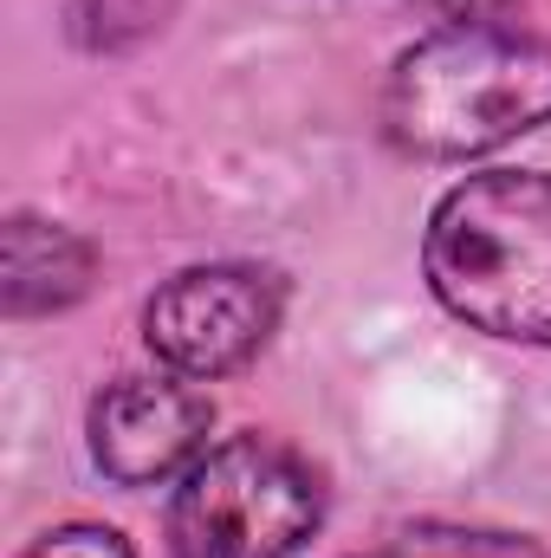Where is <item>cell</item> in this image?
I'll use <instances>...</instances> for the list:
<instances>
[{
    "mask_svg": "<svg viewBox=\"0 0 551 558\" xmlns=\"http://www.w3.org/2000/svg\"><path fill=\"white\" fill-rule=\"evenodd\" d=\"M551 124V39L526 26H434L390 65L383 131L409 156L461 162Z\"/></svg>",
    "mask_w": 551,
    "mask_h": 558,
    "instance_id": "cell-1",
    "label": "cell"
},
{
    "mask_svg": "<svg viewBox=\"0 0 551 558\" xmlns=\"http://www.w3.org/2000/svg\"><path fill=\"white\" fill-rule=\"evenodd\" d=\"M325 520L318 468L273 435L208 448L169 500L175 558H292Z\"/></svg>",
    "mask_w": 551,
    "mask_h": 558,
    "instance_id": "cell-3",
    "label": "cell"
},
{
    "mask_svg": "<svg viewBox=\"0 0 551 558\" xmlns=\"http://www.w3.org/2000/svg\"><path fill=\"white\" fill-rule=\"evenodd\" d=\"M162 7L169 0H72V39L105 52V46H124L162 26Z\"/></svg>",
    "mask_w": 551,
    "mask_h": 558,
    "instance_id": "cell-7",
    "label": "cell"
},
{
    "mask_svg": "<svg viewBox=\"0 0 551 558\" xmlns=\"http://www.w3.org/2000/svg\"><path fill=\"white\" fill-rule=\"evenodd\" d=\"M91 286V247L52 221L13 215L7 221V318H39V312H65L72 299H85Z\"/></svg>",
    "mask_w": 551,
    "mask_h": 558,
    "instance_id": "cell-6",
    "label": "cell"
},
{
    "mask_svg": "<svg viewBox=\"0 0 551 558\" xmlns=\"http://www.w3.org/2000/svg\"><path fill=\"white\" fill-rule=\"evenodd\" d=\"M421 267L434 299L506 344H551V175L487 169L428 215Z\"/></svg>",
    "mask_w": 551,
    "mask_h": 558,
    "instance_id": "cell-2",
    "label": "cell"
},
{
    "mask_svg": "<svg viewBox=\"0 0 551 558\" xmlns=\"http://www.w3.org/2000/svg\"><path fill=\"white\" fill-rule=\"evenodd\" d=\"M377 558H403V553H396V546H390V553H377Z\"/></svg>",
    "mask_w": 551,
    "mask_h": 558,
    "instance_id": "cell-11",
    "label": "cell"
},
{
    "mask_svg": "<svg viewBox=\"0 0 551 558\" xmlns=\"http://www.w3.org/2000/svg\"><path fill=\"white\" fill-rule=\"evenodd\" d=\"M279 325V279L267 267H182L143 305V338L162 371L188 384H215L260 357Z\"/></svg>",
    "mask_w": 551,
    "mask_h": 558,
    "instance_id": "cell-4",
    "label": "cell"
},
{
    "mask_svg": "<svg viewBox=\"0 0 551 558\" xmlns=\"http://www.w3.org/2000/svg\"><path fill=\"white\" fill-rule=\"evenodd\" d=\"M403 558H546L532 539H506V533H448V526H415L396 539Z\"/></svg>",
    "mask_w": 551,
    "mask_h": 558,
    "instance_id": "cell-8",
    "label": "cell"
},
{
    "mask_svg": "<svg viewBox=\"0 0 551 558\" xmlns=\"http://www.w3.org/2000/svg\"><path fill=\"white\" fill-rule=\"evenodd\" d=\"M208 397L188 377H118L91 403V461L118 487L182 481L208 454Z\"/></svg>",
    "mask_w": 551,
    "mask_h": 558,
    "instance_id": "cell-5",
    "label": "cell"
},
{
    "mask_svg": "<svg viewBox=\"0 0 551 558\" xmlns=\"http://www.w3.org/2000/svg\"><path fill=\"white\" fill-rule=\"evenodd\" d=\"M20 558H137V553L111 526H59V533H39Z\"/></svg>",
    "mask_w": 551,
    "mask_h": 558,
    "instance_id": "cell-9",
    "label": "cell"
},
{
    "mask_svg": "<svg viewBox=\"0 0 551 558\" xmlns=\"http://www.w3.org/2000/svg\"><path fill=\"white\" fill-rule=\"evenodd\" d=\"M441 26H513L519 0H421Z\"/></svg>",
    "mask_w": 551,
    "mask_h": 558,
    "instance_id": "cell-10",
    "label": "cell"
}]
</instances>
